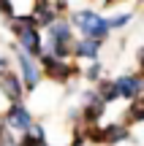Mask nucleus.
<instances>
[{"instance_id":"f257e3e1","label":"nucleus","mask_w":144,"mask_h":146,"mask_svg":"<svg viewBox=\"0 0 144 146\" xmlns=\"http://www.w3.org/2000/svg\"><path fill=\"white\" fill-rule=\"evenodd\" d=\"M76 25L84 30V35L90 38V41H101V38L109 33V22L101 19L98 14H92V11H82V14H76Z\"/></svg>"},{"instance_id":"f03ea898","label":"nucleus","mask_w":144,"mask_h":146,"mask_svg":"<svg viewBox=\"0 0 144 146\" xmlns=\"http://www.w3.org/2000/svg\"><path fill=\"white\" fill-rule=\"evenodd\" d=\"M33 22L35 19H14V27H16V33H19V43H22V49H25V54H35V52H41V41H38V33L33 30Z\"/></svg>"},{"instance_id":"7ed1b4c3","label":"nucleus","mask_w":144,"mask_h":146,"mask_svg":"<svg viewBox=\"0 0 144 146\" xmlns=\"http://www.w3.org/2000/svg\"><path fill=\"white\" fill-rule=\"evenodd\" d=\"M49 46H52V52L57 54V60L71 52V30H68L65 22L52 25V43H49Z\"/></svg>"},{"instance_id":"20e7f679","label":"nucleus","mask_w":144,"mask_h":146,"mask_svg":"<svg viewBox=\"0 0 144 146\" xmlns=\"http://www.w3.org/2000/svg\"><path fill=\"white\" fill-rule=\"evenodd\" d=\"M41 62H44V68H46V76H49V78H57V81H63V78H68V76H71L68 62H63V60L52 57V54H44Z\"/></svg>"},{"instance_id":"39448f33","label":"nucleus","mask_w":144,"mask_h":146,"mask_svg":"<svg viewBox=\"0 0 144 146\" xmlns=\"http://www.w3.org/2000/svg\"><path fill=\"white\" fill-rule=\"evenodd\" d=\"M5 122H8L14 130H30V127H33L30 114H27V111H25V106H19V103H14V106H11V111L5 114Z\"/></svg>"},{"instance_id":"423d86ee","label":"nucleus","mask_w":144,"mask_h":146,"mask_svg":"<svg viewBox=\"0 0 144 146\" xmlns=\"http://www.w3.org/2000/svg\"><path fill=\"white\" fill-rule=\"evenodd\" d=\"M0 89H3L11 100H19L22 98V84H19V78L11 76V73H0Z\"/></svg>"},{"instance_id":"0eeeda50","label":"nucleus","mask_w":144,"mask_h":146,"mask_svg":"<svg viewBox=\"0 0 144 146\" xmlns=\"http://www.w3.org/2000/svg\"><path fill=\"white\" fill-rule=\"evenodd\" d=\"M19 65H22V76H25V84H27V87H35V84H38V68L33 65V60L27 57L25 52H19Z\"/></svg>"},{"instance_id":"6e6552de","label":"nucleus","mask_w":144,"mask_h":146,"mask_svg":"<svg viewBox=\"0 0 144 146\" xmlns=\"http://www.w3.org/2000/svg\"><path fill=\"white\" fill-rule=\"evenodd\" d=\"M117 95H125V98H133L136 92H139V81H136L133 76H123V78H117Z\"/></svg>"},{"instance_id":"1a4fd4ad","label":"nucleus","mask_w":144,"mask_h":146,"mask_svg":"<svg viewBox=\"0 0 144 146\" xmlns=\"http://www.w3.org/2000/svg\"><path fill=\"white\" fill-rule=\"evenodd\" d=\"M76 54H79V57H87V60H95V54H98V41L84 38V41L76 46Z\"/></svg>"},{"instance_id":"9d476101","label":"nucleus","mask_w":144,"mask_h":146,"mask_svg":"<svg viewBox=\"0 0 144 146\" xmlns=\"http://www.w3.org/2000/svg\"><path fill=\"white\" fill-rule=\"evenodd\" d=\"M35 19L41 22V25H52V19H54V8L52 5L46 3V0H41V3H38V8H35Z\"/></svg>"},{"instance_id":"9b49d317","label":"nucleus","mask_w":144,"mask_h":146,"mask_svg":"<svg viewBox=\"0 0 144 146\" xmlns=\"http://www.w3.org/2000/svg\"><path fill=\"white\" fill-rule=\"evenodd\" d=\"M120 138H125V127H120V125H114V127H109L106 133H101V141H120Z\"/></svg>"},{"instance_id":"f8f14e48","label":"nucleus","mask_w":144,"mask_h":146,"mask_svg":"<svg viewBox=\"0 0 144 146\" xmlns=\"http://www.w3.org/2000/svg\"><path fill=\"white\" fill-rule=\"evenodd\" d=\"M101 95H103V100H114V98H117V87H114V84H103Z\"/></svg>"},{"instance_id":"ddd939ff","label":"nucleus","mask_w":144,"mask_h":146,"mask_svg":"<svg viewBox=\"0 0 144 146\" xmlns=\"http://www.w3.org/2000/svg\"><path fill=\"white\" fill-rule=\"evenodd\" d=\"M131 116H133V119H141L144 116V100H139V103L131 108Z\"/></svg>"},{"instance_id":"4468645a","label":"nucleus","mask_w":144,"mask_h":146,"mask_svg":"<svg viewBox=\"0 0 144 146\" xmlns=\"http://www.w3.org/2000/svg\"><path fill=\"white\" fill-rule=\"evenodd\" d=\"M0 146H14L11 135H8V133H3V130H0Z\"/></svg>"},{"instance_id":"2eb2a0df","label":"nucleus","mask_w":144,"mask_h":146,"mask_svg":"<svg viewBox=\"0 0 144 146\" xmlns=\"http://www.w3.org/2000/svg\"><path fill=\"white\" fill-rule=\"evenodd\" d=\"M98 73H101V70H98V65H92V68H90V70H87V76H90V78H95V76H98Z\"/></svg>"},{"instance_id":"dca6fc26","label":"nucleus","mask_w":144,"mask_h":146,"mask_svg":"<svg viewBox=\"0 0 144 146\" xmlns=\"http://www.w3.org/2000/svg\"><path fill=\"white\" fill-rule=\"evenodd\" d=\"M5 68V57H0V70H3Z\"/></svg>"},{"instance_id":"f3484780","label":"nucleus","mask_w":144,"mask_h":146,"mask_svg":"<svg viewBox=\"0 0 144 146\" xmlns=\"http://www.w3.org/2000/svg\"><path fill=\"white\" fill-rule=\"evenodd\" d=\"M139 57H141V65H144V49H141V52H139Z\"/></svg>"}]
</instances>
